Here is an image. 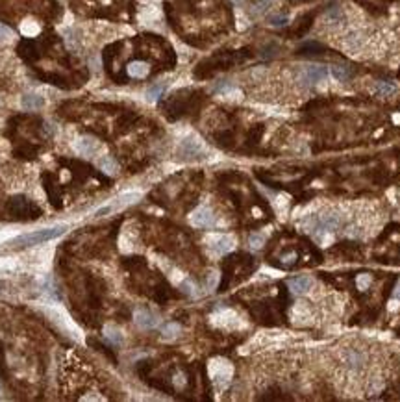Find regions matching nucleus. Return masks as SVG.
<instances>
[{
    "mask_svg": "<svg viewBox=\"0 0 400 402\" xmlns=\"http://www.w3.org/2000/svg\"><path fill=\"white\" fill-rule=\"evenodd\" d=\"M67 230V226H52V228H43V230L30 232V234H23L13 239V247H19V249H26V247H36V245H41V243H47L54 237L61 236L63 232Z\"/></svg>",
    "mask_w": 400,
    "mask_h": 402,
    "instance_id": "obj_1",
    "label": "nucleus"
},
{
    "mask_svg": "<svg viewBox=\"0 0 400 402\" xmlns=\"http://www.w3.org/2000/svg\"><path fill=\"white\" fill-rule=\"evenodd\" d=\"M8 210H10V213H12L15 219H26V215H30V219H36V217L41 215V210L23 195H17V196H13V198H10Z\"/></svg>",
    "mask_w": 400,
    "mask_h": 402,
    "instance_id": "obj_2",
    "label": "nucleus"
},
{
    "mask_svg": "<svg viewBox=\"0 0 400 402\" xmlns=\"http://www.w3.org/2000/svg\"><path fill=\"white\" fill-rule=\"evenodd\" d=\"M210 374H212L213 382L223 387L232 378V365L224 360H213L210 363Z\"/></svg>",
    "mask_w": 400,
    "mask_h": 402,
    "instance_id": "obj_3",
    "label": "nucleus"
},
{
    "mask_svg": "<svg viewBox=\"0 0 400 402\" xmlns=\"http://www.w3.org/2000/svg\"><path fill=\"white\" fill-rule=\"evenodd\" d=\"M328 76V71L324 69V67H319V65H312V67H306L304 71L300 72V83L302 85H306V87H312L315 83H319L321 80Z\"/></svg>",
    "mask_w": 400,
    "mask_h": 402,
    "instance_id": "obj_4",
    "label": "nucleus"
},
{
    "mask_svg": "<svg viewBox=\"0 0 400 402\" xmlns=\"http://www.w3.org/2000/svg\"><path fill=\"white\" fill-rule=\"evenodd\" d=\"M191 225L193 226H198V228H206V226H212L213 225V213L210 208L206 206H200L196 208L193 213H191Z\"/></svg>",
    "mask_w": 400,
    "mask_h": 402,
    "instance_id": "obj_5",
    "label": "nucleus"
},
{
    "mask_svg": "<svg viewBox=\"0 0 400 402\" xmlns=\"http://www.w3.org/2000/svg\"><path fill=\"white\" fill-rule=\"evenodd\" d=\"M234 247V239L230 236H213L210 239V249H212L213 254H224V252H228L232 250Z\"/></svg>",
    "mask_w": 400,
    "mask_h": 402,
    "instance_id": "obj_6",
    "label": "nucleus"
},
{
    "mask_svg": "<svg viewBox=\"0 0 400 402\" xmlns=\"http://www.w3.org/2000/svg\"><path fill=\"white\" fill-rule=\"evenodd\" d=\"M134 319H136V325L139 328H145V330H150L158 325V315L152 314L150 310H137Z\"/></svg>",
    "mask_w": 400,
    "mask_h": 402,
    "instance_id": "obj_7",
    "label": "nucleus"
},
{
    "mask_svg": "<svg viewBox=\"0 0 400 402\" xmlns=\"http://www.w3.org/2000/svg\"><path fill=\"white\" fill-rule=\"evenodd\" d=\"M287 285L293 293H296V295H304V293H308V291L312 289L313 280L310 276H296V278H291V280L287 282Z\"/></svg>",
    "mask_w": 400,
    "mask_h": 402,
    "instance_id": "obj_8",
    "label": "nucleus"
},
{
    "mask_svg": "<svg viewBox=\"0 0 400 402\" xmlns=\"http://www.w3.org/2000/svg\"><path fill=\"white\" fill-rule=\"evenodd\" d=\"M100 148V141L93 139V137H80L76 141V150L83 156H91V154H96Z\"/></svg>",
    "mask_w": 400,
    "mask_h": 402,
    "instance_id": "obj_9",
    "label": "nucleus"
},
{
    "mask_svg": "<svg viewBox=\"0 0 400 402\" xmlns=\"http://www.w3.org/2000/svg\"><path fill=\"white\" fill-rule=\"evenodd\" d=\"M126 71H128V76H132V78H145V76H148V72H150V65H148L147 61H132L128 67H126Z\"/></svg>",
    "mask_w": 400,
    "mask_h": 402,
    "instance_id": "obj_10",
    "label": "nucleus"
},
{
    "mask_svg": "<svg viewBox=\"0 0 400 402\" xmlns=\"http://www.w3.org/2000/svg\"><path fill=\"white\" fill-rule=\"evenodd\" d=\"M21 104H23L24 110H41L43 104H45V98L41 95H36V93H28L21 98Z\"/></svg>",
    "mask_w": 400,
    "mask_h": 402,
    "instance_id": "obj_11",
    "label": "nucleus"
},
{
    "mask_svg": "<svg viewBox=\"0 0 400 402\" xmlns=\"http://www.w3.org/2000/svg\"><path fill=\"white\" fill-rule=\"evenodd\" d=\"M339 225H341V217L336 215V213L323 215V219H321V230H324V232L336 230V228H339Z\"/></svg>",
    "mask_w": 400,
    "mask_h": 402,
    "instance_id": "obj_12",
    "label": "nucleus"
},
{
    "mask_svg": "<svg viewBox=\"0 0 400 402\" xmlns=\"http://www.w3.org/2000/svg\"><path fill=\"white\" fill-rule=\"evenodd\" d=\"M98 167H100V171H104L106 174H117L119 172V163L115 161V158H112V156H104V158H100Z\"/></svg>",
    "mask_w": 400,
    "mask_h": 402,
    "instance_id": "obj_13",
    "label": "nucleus"
},
{
    "mask_svg": "<svg viewBox=\"0 0 400 402\" xmlns=\"http://www.w3.org/2000/svg\"><path fill=\"white\" fill-rule=\"evenodd\" d=\"M104 334H106L108 341H110L112 345H115V347L123 345V334H121L117 328H113V326H106V328H104Z\"/></svg>",
    "mask_w": 400,
    "mask_h": 402,
    "instance_id": "obj_14",
    "label": "nucleus"
},
{
    "mask_svg": "<svg viewBox=\"0 0 400 402\" xmlns=\"http://www.w3.org/2000/svg\"><path fill=\"white\" fill-rule=\"evenodd\" d=\"M180 334V326L176 323H167V325L161 328V337L163 339H174V337Z\"/></svg>",
    "mask_w": 400,
    "mask_h": 402,
    "instance_id": "obj_15",
    "label": "nucleus"
},
{
    "mask_svg": "<svg viewBox=\"0 0 400 402\" xmlns=\"http://www.w3.org/2000/svg\"><path fill=\"white\" fill-rule=\"evenodd\" d=\"M374 93L380 96H389L394 93V85L389 82H378L376 85H374Z\"/></svg>",
    "mask_w": 400,
    "mask_h": 402,
    "instance_id": "obj_16",
    "label": "nucleus"
},
{
    "mask_svg": "<svg viewBox=\"0 0 400 402\" xmlns=\"http://www.w3.org/2000/svg\"><path fill=\"white\" fill-rule=\"evenodd\" d=\"M271 6V0H252V4H250V12L254 15H261L263 12H267Z\"/></svg>",
    "mask_w": 400,
    "mask_h": 402,
    "instance_id": "obj_17",
    "label": "nucleus"
},
{
    "mask_svg": "<svg viewBox=\"0 0 400 402\" xmlns=\"http://www.w3.org/2000/svg\"><path fill=\"white\" fill-rule=\"evenodd\" d=\"M332 74H334L337 80H348V78L352 76V71H350L347 65H334L332 67Z\"/></svg>",
    "mask_w": 400,
    "mask_h": 402,
    "instance_id": "obj_18",
    "label": "nucleus"
},
{
    "mask_svg": "<svg viewBox=\"0 0 400 402\" xmlns=\"http://www.w3.org/2000/svg\"><path fill=\"white\" fill-rule=\"evenodd\" d=\"M163 89H165V85L163 83H156V85H152V87L148 89L147 91V98L148 100H158L159 98V95H161V93H163Z\"/></svg>",
    "mask_w": 400,
    "mask_h": 402,
    "instance_id": "obj_19",
    "label": "nucleus"
},
{
    "mask_svg": "<svg viewBox=\"0 0 400 402\" xmlns=\"http://www.w3.org/2000/svg\"><path fill=\"white\" fill-rule=\"evenodd\" d=\"M372 278L369 276V274H358V280H356V284H358V289L365 291L369 285H371Z\"/></svg>",
    "mask_w": 400,
    "mask_h": 402,
    "instance_id": "obj_20",
    "label": "nucleus"
},
{
    "mask_svg": "<svg viewBox=\"0 0 400 402\" xmlns=\"http://www.w3.org/2000/svg\"><path fill=\"white\" fill-rule=\"evenodd\" d=\"M248 243H250L252 249H261V245L265 243V237L259 236V234H254V236L248 237Z\"/></svg>",
    "mask_w": 400,
    "mask_h": 402,
    "instance_id": "obj_21",
    "label": "nucleus"
},
{
    "mask_svg": "<svg viewBox=\"0 0 400 402\" xmlns=\"http://www.w3.org/2000/svg\"><path fill=\"white\" fill-rule=\"evenodd\" d=\"M285 23H287L285 15H274V17H271V24H274V26H282Z\"/></svg>",
    "mask_w": 400,
    "mask_h": 402,
    "instance_id": "obj_22",
    "label": "nucleus"
},
{
    "mask_svg": "<svg viewBox=\"0 0 400 402\" xmlns=\"http://www.w3.org/2000/svg\"><path fill=\"white\" fill-rule=\"evenodd\" d=\"M0 37L2 39H8V37H13V32L8 26H4V24H0Z\"/></svg>",
    "mask_w": 400,
    "mask_h": 402,
    "instance_id": "obj_23",
    "label": "nucleus"
},
{
    "mask_svg": "<svg viewBox=\"0 0 400 402\" xmlns=\"http://www.w3.org/2000/svg\"><path fill=\"white\" fill-rule=\"evenodd\" d=\"M296 260V252H289V254H285L282 258V261L283 263H285V265H291V263H293V261Z\"/></svg>",
    "mask_w": 400,
    "mask_h": 402,
    "instance_id": "obj_24",
    "label": "nucleus"
},
{
    "mask_svg": "<svg viewBox=\"0 0 400 402\" xmlns=\"http://www.w3.org/2000/svg\"><path fill=\"white\" fill-rule=\"evenodd\" d=\"M396 296H400V285H398V291H396Z\"/></svg>",
    "mask_w": 400,
    "mask_h": 402,
    "instance_id": "obj_25",
    "label": "nucleus"
},
{
    "mask_svg": "<svg viewBox=\"0 0 400 402\" xmlns=\"http://www.w3.org/2000/svg\"><path fill=\"white\" fill-rule=\"evenodd\" d=\"M2 287H4V284H2V282H0V291H2Z\"/></svg>",
    "mask_w": 400,
    "mask_h": 402,
    "instance_id": "obj_26",
    "label": "nucleus"
},
{
    "mask_svg": "<svg viewBox=\"0 0 400 402\" xmlns=\"http://www.w3.org/2000/svg\"><path fill=\"white\" fill-rule=\"evenodd\" d=\"M234 2H239V0H234Z\"/></svg>",
    "mask_w": 400,
    "mask_h": 402,
    "instance_id": "obj_27",
    "label": "nucleus"
}]
</instances>
